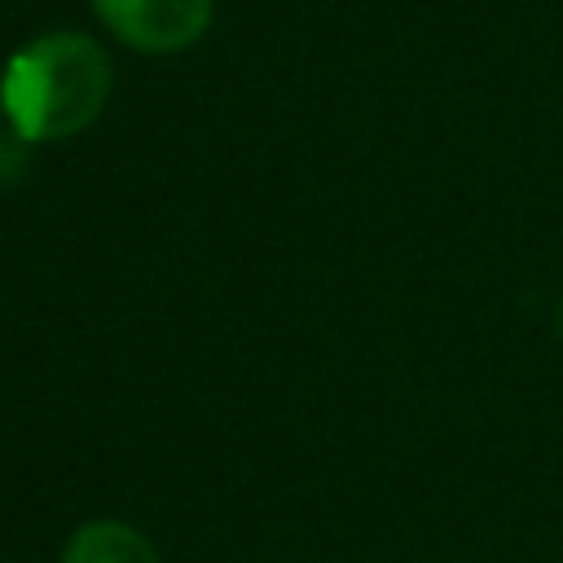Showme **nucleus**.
Wrapping results in <instances>:
<instances>
[{"mask_svg": "<svg viewBox=\"0 0 563 563\" xmlns=\"http://www.w3.org/2000/svg\"><path fill=\"white\" fill-rule=\"evenodd\" d=\"M88 9L123 48L145 57L194 48L216 18V0H88Z\"/></svg>", "mask_w": 563, "mask_h": 563, "instance_id": "2", "label": "nucleus"}, {"mask_svg": "<svg viewBox=\"0 0 563 563\" xmlns=\"http://www.w3.org/2000/svg\"><path fill=\"white\" fill-rule=\"evenodd\" d=\"M114 88L110 53L84 31H44L0 70V106L18 141L48 145L88 132Z\"/></svg>", "mask_w": 563, "mask_h": 563, "instance_id": "1", "label": "nucleus"}, {"mask_svg": "<svg viewBox=\"0 0 563 563\" xmlns=\"http://www.w3.org/2000/svg\"><path fill=\"white\" fill-rule=\"evenodd\" d=\"M554 325H559V334H563V303H559V321H554Z\"/></svg>", "mask_w": 563, "mask_h": 563, "instance_id": "4", "label": "nucleus"}, {"mask_svg": "<svg viewBox=\"0 0 563 563\" xmlns=\"http://www.w3.org/2000/svg\"><path fill=\"white\" fill-rule=\"evenodd\" d=\"M62 563H163L150 537L123 519H88L70 532Z\"/></svg>", "mask_w": 563, "mask_h": 563, "instance_id": "3", "label": "nucleus"}]
</instances>
